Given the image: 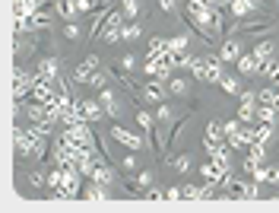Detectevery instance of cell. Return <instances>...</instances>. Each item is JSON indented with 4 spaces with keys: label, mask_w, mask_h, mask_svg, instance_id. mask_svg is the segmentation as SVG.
Masks as SVG:
<instances>
[{
    "label": "cell",
    "mask_w": 279,
    "mask_h": 213,
    "mask_svg": "<svg viewBox=\"0 0 279 213\" xmlns=\"http://www.w3.org/2000/svg\"><path fill=\"white\" fill-rule=\"evenodd\" d=\"M13 140H16V156L19 159H32V163H41V159H45L48 137L35 131V124L32 127H16Z\"/></svg>",
    "instance_id": "obj_1"
},
{
    "label": "cell",
    "mask_w": 279,
    "mask_h": 213,
    "mask_svg": "<svg viewBox=\"0 0 279 213\" xmlns=\"http://www.w3.org/2000/svg\"><path fill=\"white\" fill-rule=\"evenodd\" d=\"M60 140L67 143V147L73 150H89V153H99V147H95V137L89 131V121H76V124H67L64 134H60Z\"/></svg>",
    "instance_id": "obj_2"
},
{
    "label": "cell",
    "mask_w": 279,
    "mask_h": 213,
    "mask_svg": "<svg viewBox=\"0 0 279 213\" xmlns=\"http://www.w3.org/2000/svg\"><path fill=\"white\" fill-rule=\"evenodd\" d=\"M241 51H244V41H241L238 35H232V38H225V41H222V48H219V61H222V64H238Z\"/></svg>",
    "instance_id": "obj_3"
},
{
    "label": "cell",
    "mask_w": 279,
    "mask_h": 213,
    "mask_svg": "<svg viewBox=\"0 0 279 213\" xmlns=\"http://www.w3.org/2000/svg\"><path fill=\"white\" fill-rule=\"evenodd\" d=\"M35 80H38V73H29V70H22V67H16V86H13V96H16V105H22V96L25 92H32L35 86Z\"/></svg>",
    "instance_id": "obj_4"
},
{
    "label": "cell",
    "mask_w": 279,
    "mask_h": 213,
    "mask_svg": "<svg viewBox=\"0 0 279 213\" xmlns=\"http://www.w3.org/2000/svg\"><path fill=\"white\" fill-rule=\"evenodd\" d=\"M111 137H115L121 147H127V150H134V153H140L143 147H149V143H146L143 137H137V134H130V131H124V127H111Z\"/></svg>",
    "instance_id": "obj_5"
},
{
    "label": "cell",
    "mask_w": 279,
    "mask_h": 213,
    "mask_svg": "<svg viewBox=\"0 0 279 213\" xmlns=\"http://www.w3.org/2000/svg\"><path fill=\"white\" fill-rule=\"evenodd\" d=\"M29 96H32L35 102H48V99H54V96H57V92H54V80H51V76H38Z\"/></svg>",
    "instance_id": "obj_6"
},
{
    "label": "cell",
    "mask_w": 279,
    "mask_h": 213,
    "mask_svg": "<svg viewBox=\"0 0 279 213\" xmlns=\"http://www.w3.org/2000/svg\"><path fill=\"white\" fill-rule=\"evenodd\" d=\"M140 102H165V86L162 80H149L140 86Z\"/></svg>",
    "instance_id": "obj_7"
},
{
    "label": "cell",
    "mask_w": 279,
    "mask_h": 213,
    "mask_svg": "<svg viewBox=\"0 0 279 213\" xmlns=\"http://www.w3.org/2000/svg\"><path fill=\"white\" fill-rule=\"evenodd\" d=\"M95 70H99V57L89 54V57H86V61L76 67L73 73H70V80H73V83H89V76H92Z\"/></svg>",
    "instance_id": "obj_8"
},
{
    "label": "cell",
    "mask_w": 279,
    "mask_h": 213,
    "mask_svg": "<svg viewBox=\"0 0 279 213\" xmlns=\"http://www.w3.org/2000/svg\"><path fill=\"white\" fill-rule=\"evenodd\" d=\"M99 102H102V108H105V115H108V118H118V115H121V105H118L115 92H111L108 86L99 89Z\"/></svg>",
    "instance_id": "obj_9"
},
{
    "label": "cell",
    "mask_w": 279,
    "mask_h": 213,
    "mask_svg": "<svg viewBox=\"0 0 279 213\" xmlns=\"http://www.w3.org/2000/svg\"><path fill=\"white\" fill-rule=\"evenodd\" d=\"M264 156H267V147H260V143H251V153H248V159H244V172H254L257 166H264Z\"/></svg>",
    "instance_id": "obj_10"
},
{
    "label": "cell",
    "mask_w": 279,
    "mask_h": 213,
    "mask_svg": "<svg viewBox=\"0 0 279 213\" xmlns=\"http://www.w3.org/2000/svg\"><path fill=\"white\" fill-rule=\"evenodd\" d=\"M222 61H219V54H206V80L203 83H219L222 80Z\"/></svg>",
    "instance_id": "obj_11"
},
{
    "label": "cell",
    "mask_w": 279,
    "mask_h": 213,
    "mask_svg": "<svg viewBox=\"0 0 279 213\" xmlns=\"http://www.w3.org/2000/svg\"><path fill=\"white\" fill-rule=\"evenodd\" d=\"M229 172H232V169H229ZM200 175H203V182H206V185H219V182H222V175H225V169H219V166L213 163V159H209V163H203Z\"/></svg>",
    "instance_id": "obj_12"
},
{
    "label": "cell",
    "mask_w": 279,
    "mask_h": 213,
    "mask_svg": "<svg viewBox=\"0 0 279 213\" xmlns=\"http://www.w3.org/2000/svg\"><path fill=\"white\" fill-rule=\"evenodd\" d=\"M80 105H83L86 121H99V118L105 115V108H102V102H99V99H80Z\"/></svg>",
    "instance_id": "obj_13"
},
{
    "label": "cell",
    "mask_w": 279,
    "mask_h": 213,
    "mask_svg": "<svg viewBox=\"0 0 279 213\" xmlns=\"http://www.w3.org/2000/svg\"><path fill=\"white\" fill-rule=\"evenodd\" d=\"M57 70H60L57 57H41V61H38V76H51V80H57Z\"/></svg>",
    "instance_id": "obj_14"
},
{
    "label": "cell",
    "mask_w": 279,
    "mask_h": 213,
    "mask_svg": "<svg viewBox=\"0 0 279 213\" xmlns=\"http://www.w3.org/2000/svg\"><path fill=\"white\" fill-rule=\"evenodd\" d=\"M38 6H41V0H16V3H13L16 19H19V16H35V13H38Z\"/></svg>",
    "instance_id": "obj_15"
},
{
    "label": "cell",
    "mask_w": 279,
    "mask_h": 213,
    "mask_svg": "<svg viewBox=\"0 0 279 213\" xmlns=\"http://www.w3.org/2000/svg\"><path fill=\"white\" fill-rule=\"evenodd\" d=\"M130 185H134V191H137V198H143V191L149 188V185L155 182L152 178V172H140V175H134V178H127Z\"/></svg>",
    "instance_id": "obj_16"
},
{
    "label": "cell",
    "mask_w": 279,
    "mask_h": 213,
    "mask_svg": "<svg viewBox=\"0 0 279 213\" xmlns=\"http://www.w3.org/2000/svg\"><path fill=\"white\" fill-rule=\"evenodd\" d=\"M238 70L244 73V76H251V73H260V61L254 54H241L238 57Z\"/></svg>",
    "instance_id": "obj_17"
},
{
    "label": "cell",
    "mask_w": 279,
    "mask_h": 213,
    "mask_svg": "<svg viewBox=\"0 0 279 213\" xmlns=\"http://www.w3.org/2000/svg\"><path fill=\"white\" fill-rule=\"evenodd\" d=\"M251 54H254L260 64L273 61V41H270V38H267V41H260V45H254V51H251Z\"/></svg>",
    "instance_id": "obj_18"
},
{
    "label": "cell",
    "mask_w": 279,
    "mask_h": 213,
    "mask_svg": "<svg viewBox=\"0 0 279 213\" xmlns=\"http://www.w3.org/2000/svg\"><path fill=\"white\" fill-rule=\"evenodd\" d=\"M54 10H57L60 16H64L67 22H73V19H76V13H80V10H76V3H73V0H57V3H54Z\"/></svg>",
    "instance_id": "obj_19"
},
{
    "label": "cell",
    "mask_w": 279,
    "mask_h": 213,
    "mask_svg": "<svg viewBox=\"0 0 279 213\" xmlns=\"http://www.w3.org/2000/svg\"><path fill=\"white\" fill-rule=\"evenodd\" d=\"M270 140H273V124H260V127H254V143L267 147Z\"/></svg>",
    "instance_id": "obj_20"
},
{
    "label": "cell",
    "mask_w": 279,
    "mask_h": 213,
    "mask_svg": "<svg viewBox=\"0 0 279 213\" xmlns=\"http://www.w3.org/2000/svg\"><path fill=\"white\" fill-rule=\"evenodd\" d=\"M162 51H168V38H149V45H146V57H159Z\"/></svg>",
    "instance_id": "obj_21"
},
{
    "label": "cell",
    "mask_w": 279,
    "mask_h": 213,
    "mask_svg": "<svg viewBox=\"0 0 279 213\" xmlns=\"http://www.w3.org/2000/svg\"><path fill=\"white\" fill-rule=\"evenodd\" d=\"M276 115H279V108H273V105H257V121H260V124H273Z\"/></svg>",
    "instance_id": "obj_22"
},
{
    "label": "cell",
    "mask_w": 279,
    "mask_h": 213,
    "mask_svg": "<svg viewBox=\"0 0 279 213\" xmlns=\"http://www.w3.org/2000/svg\"><path fill=\"white\" fill-rule=\"evenodd\" d=\"M83 194H86L89 201H108V198H111L108 188H105V185H99V182H92V188H86Z\"/></svg>",
    "instance_id": "obj_23"
},
{
    "label": "cell",
    "mask_w": 279,
    "mask_h": 213,
    "mask_svg": "<svg viewBox=\"0 0 279 213\" xmlns=\"http://www.w3.org/2000/svg\"><path fill=\"white\" fill-rule=\"evenodd\" d=\"M48 169H51V166H41V169H35V172L29 175V185H32V188H45V185H48Z\"/></svg>",
    "instance_id": "obj_24"
},
{
    "label": "cell",
    "mask_w": 279,
    "mask_h": 213,
    "mask_svg": "<svg viewBox=\"0 0 279 213\" xmlns=\"http://www.w3.org/2000/svg\"><path fill=\"white\" fill-rule=\"evenodd\" d=\"M140 35H143V25H140V22H127L124 29H121V38H124V41H137Z\"/></svg>",
    "instance_id": "obj_25"
},
{
    "label": "cell",
    "mask_w": 279,
    "mask_h": 213,
    "mask_svg": "<svg viewBox=\"0 0 279 213\" xmlns=\"http://www.w3.org/2000/svg\"><path fill=\"white\" fill-rule=\"evenodd\" d=\"M190 73H194V80H200V83L206 80V54H203V57H194V61H190Z\"/></svg>",
    "instance_id": "obj_26"
},
{
    "label": "cell",
    "mask_w": 279,
    "mask_h": 213,
    "mask_svg": "<svg viewBox=\"0 0 279 213\" xmlns=\"http://www.w3.org/2000/svg\"><path fill=\"white\" fill-rule=\"evenodd\" d=\"M168 92H171V96H187V80H181V76H168Z\"/></svg>",
    "instance_id": "obj_27"
},
{
    "label": "cell",
    "mask_w": 279,
    "mask_h": 213,
    "mask_svg": "<svg viewBox=\"0 0 279 213\" xmlns=\"http://www.w3.org/2000/svg\"><path fill=\"white\" fill-rule=\"evenodd\" d=\"M165 163H168L171 169H178V172H187V169H190V159H187V153H178V156H168Z\"/></svg>",
    "instance_id": "obj_28"
},
{
    "label": "cell",
    "mask_w": 279,
    "mask_h": 213,
    "mask_svg": "<svg viewBox=\"0 0 279 213\" xmlns=\"http://www.w3.org/2000/svg\"><path fill=\"white\" fill-rule=\"evenodd\" d=\"M206 140H225L222 121H209V124H206Z\"/></svg>",
    "instance_id": "obj_29"
},
{
    "label": "cell",
    "mask_w": 279,
    "mask_h": 213,
    "mask_svg": "<svg viewBox=\"0 0 279 213\" xmlns=\"http://www.w3.org/2000/svg\"><path fill=\"white\" fill-rule=\"evenodd\" d=\"M254 118H257V105H241V108H238V121L251 124Z\"/></svg>",
    "instance_id": "obj_30"
},
{
    "label": "cell",
    "mask_w": 279,
    "mask_h": 213,
    "mask_svg": "<svg viewBox=\"0 0 279 213\" xmlns=\"http://www.w3.org/2000/svg\"><path fill=\"white\" fill-rule=\"evenodd\" d=\"M121 22H124V13H121V10H111L108 19L102 22V32H105V29H115V25H121Z\"/></svg>",
    "instance_id": "obj_31"
},
{
    "label": "cell",
    "mask_w": 279,
    "mask_h": 213,
    "mask_svg": "<svg viewBox=\"0 0 279 213\" xmlns=\"http://www.w3.org/2000/svg\"><path fill=\"white\" fill-rule=\"evenodd\" d=\"M219 86H222V92H229V96L241 92V86H238V80H235V76H222V80H219Z\"/></svg>",
    "instance_id": "obj_32"
},
{
    "label": "cell",
    "mask_w": 279,
    "mask_h": 213,
    "mask_svg": "<svg viewBox=\"0 0 279 213\" xmlns=\"http://www.w3.org/2000/svg\"><path fill=\"white\" fill-rule=\"evenodd\" d=\"M190 61L194 57L184 54V51H171V67H190Z\"/></svg>",
    "instance_id": "obj_33"
},
{
    "label": "cell",
    "mask_w": 279,
    "mask_h": 213,
    "mask_svg": "<svg viewBox=\"0 0 279 213\" xmlns=\"http://www.w3.org/2000/svg\"><path fill=\"white\" fill-rule=\"evenodd\" d=\"M260 73H267L270 80L276 83V80H279V64H276V61H267V64H260Z\"/></svg>",
    "instance_id": "obj_34"
},
{
    "label": "cell",
    "mask_w": 279,
    "mask_h": 213,
    "mask_svg": "<svg viewBox=\"0 0 279 213\" xmlns=\"http://www.w3.org/2000/svg\"><path fill=\"white\" fill-rule=\"evenodd\" d=\"M60 32H64V38H67V41H80V25H76V22H67Z\"/></svg>",
    "instance_id": "obj_35"
},
{
    "label": "cell",
    "mask_w": 279,
    "mask_h": 213,
    "mask_svg": "<svg viewBox=\"0 0 279 213\" xmlns=\"http://www.w3.org/2000/svg\"><path fill=\"white\" fill-rule=\"evenodd\" d=\"M137 10H140V6H137V0H124V6H121V13H124V19H127V22H134Z\"/></svg>",
    "instance_id": "obj_36"
},
{
    "label": "cell",
    "mask_w": 279,
    "mask_h": 213,
    "mask_svg": "<svg viewBox=\"0 0 279 213\" xmlns=\"http://www.w3.org/2000/svg\"><path fill=\"white\" fill-rule=\"evenodd\" d=\"M181 198H184V201H200V198H203V188H194V185H187V188H181Z\"/></svg>",
    "instance_id": "obj_37"
},
{
    "label": "cell",
    "mask_w": 279,
    "mask_h": 213,
    "mask_svg": "<svg viewBox=\"0 0 279 213\" xmlns=\"http://www.w3.org/2000/svg\"><path fill=\"white\" fill-rule=\"evenodd\" d=\"M187 48V35L181 32V35H174V38H168V51H184Z\"/></svg>",
    "instance_id": "obj_38"
},
{
    "label": "cell",
    "mask_w": 279,
    "mask_h": 213,
    "mask_svg": "<svg viewBox=\"0 0 279 213\" xmlns=\"http://www.w3.org/2000/svg\"><path fill=\"white\" fill-rule=\"evenodd\" d=\"M121 29H124V25H115V29H105V45H115V41H121Z\"/></svg>",
    "instance_id": "obj_39"
},
{
    "label": "cell",
    "mask_w": 279,
    "mask_h": 213,
    "mask_svg": "<svg viewBox=\"0 0 279 213\" xmlns=\"http://www.w3.org/2000/svg\"><path fill=\"white\" fill-rule=\"evenodd\" d=\"M238 137H241V140H244V143H248V147H251V143H254V127L241 121V131H238Z\"/></svg>",
    "instance_id": "obj_40"
},
{
    "label": "cell",
    "mask_w": 279,
    "mask_h": 213,
    "mask_svg": "<svg viewBox=\"0 0 279 213\" xmlns=\"http://www.w3.org/2000/svg\"><path fill=\"white\" fill-rule=\"evenodd\" d=\"M105 83H108V76H105L102 70H95V73L89 76V86H95V89H105Z\"/></svg>",
    "instance_id": "obj_41"
},
{
    "label": "cell",
    "mask_w": 279,
    "mask_h": 213,
    "mask_svg": "<svg viewBox=\"0 0 279 213\" xmlns=\"http://www.w3.org/2000/svg\"><path fill=\"white\" fill-rule=\"evenodd\" d=\"M32 19H35V29H45V25L51 22V13H45V10H38V13L32 16Z\"/></svg>",
    "instance_id": "obj_42"
},
{
    "label": "cell",
    "mask_w": 279,
    "mask_h": 213,
    "mask_svg": "<svg viewBox=\"0 0 279 213\" xmlns=\"http://www.w3.org/2000/svg\"><path fill=\"white\" fill-rule=\"evenodd\" d=\"M143 198L146 201H165V191H159V188H152V185H149V188L143 191Z\"/></svg>",
    "instance_id": "obj_43"
},
{
    "label": "cell",
    "mask_w": 279,
    "mask_h": 213,
    "mask_svg": "<svg viewBox=\"0 0 279 213\" xmlns=\"http://www.w3.org/2000/svg\"><path fill=\"white\" fill-rule=\"evenodd\" d=\"M222 127H225V137H232V134H238V131H241V121L235 118V121H225Z\"/></svg>",
    "instance_id": "obj_44"
},
{
    "label": "cell",
    "mask_w": 279,
    "mask_h": 213,
    "mask_svg": "<svg viewBox=\"0 0 279 213\" xmlns=\"http://www.w3.org/2000/svg\"><path fill=\"white\" fill-rule=\"evenodd\" d=\"M251 175H254V182H267V178H270V169H267V166H257Z\"/></svg>",
    "instance_id": "obj_45"
},
{
    "label": "cell",
    "mask_w": 279,
    "mask_h": 213,
    "mask_svg": "<svg viewBox=\"0 0 279 213\" xmlns=\"http://www.w3.org/2000/svg\"><path fill=\"white\" fill-rule=\"evenodd\" d=\"M155 121H171V108H168V105H159V112H155Z\"/></svg>",
    "instance_id": "obj_46"
},
{
    "label": "cell",
    "mask_w": 279,
    "mask_h": 213,
    "mask_svg": "<svg viewBox=\"0 0 279 213\" xmlns=\"http://www.w3.org/2000/svg\"><path fill=\"white\" fill-rule=\"evenodd\" d=\"M121 169H124V172H134V169H137L134 156H124V159H121Z\"/></svg>",
    "instance_id": "obj_47"
},
{
    "label": "cell",
    "mask_w": 279,
    "mask_h": 213,
    "mask_svg": "<svg viewBox=\"0 0 279 213\" xmlns=\"http://www.w3.org/2000/svg\"><path fill=\"white\" fill-rule=\"evenodd\" d=\"M159 3H162L165 13H174V10H178V0H159Z\"/></svg>",
    "instance_id": "obj_48"
},
{
    "label": "cell",
    "mask_w": 279,
    "mask_h": 213,
    "mask_svg": "<svg viewBox=\"0 0 279 213\" xmlns=\"http://www.w3.org/2000/svg\"><path fill=\"white\" fill-rule=\"evenodd\" d=\"M165 201H181V188H168L165 191Z\"/></svg>",
    "instance_id": "obj_49"
},
{
    "label": "cell",
    "mask_w": 279,
    "mask_h": 213,
    "mask_svg": "<svg viewBox=\"0 0 279 213\" xmlns=\"http://www.w3.org/2000/svg\"><path fill=\"white\" fill-rule=\"evenodd\" d=\"M121 70H127V73H130V70H134V57H130V54L124 57V61H121Z\"/></svg>",
    "instance_id": "obj_50"
},
{
    "label": "cell",
    "mask_w": 279,
    "mask_h": 213,
    "mask_svg": "<svg viewBox=\"0 0 279 213\" xmlns=\"http://www.w3.org/2000/svg\"><path fill=\"white\" fill-rule=\"evenodd\" d=\"M267 182H273V185H279V169H270V178Z\"/></svg>",
    "instance_id": "obj_51"
},
{
    "label": "cell",
    "mask_w": 279,
    "mask_h": 213,
    "mask_svg": "<svg viewBox=\"0 0 279 213\" xmlns=\"http://www.w3.org/2000/svg\"><path fill=\"white\" fill-rule=\"evenodd\" d=\"M187 6H209V0H187Z\"/></svg>",
    "instance_id": "obj_52"
},
{
    "label": "cell",
    "mask_w": 279,
    "mask_h": 213,
    "mask_svg": "<svg viewBox=\"0 0 279 213\" xmlns=\"http://www.w3.org/2000/svg\"><path fill=\"white\" fill-rule=\"evenodd\" d=\"M213 6H232V0H209Z\"/></svg>",
    "instance_id": "obj_53"
},
{
    "label": "cell",
    "mask_w": 279,
    "mask_h": 213,
    "mask_svg": "<svg viewBox=\"0 0 279 213\" xmlns=\"http://www.w3.org/2000/svg\"><path fill=\"white\" fill-rule=\"evenodd\" d=\"M276 92H279V80H276Z\"/></svg>",
    "instance_id": "obj_54"
},
{
    "label": "cell",
    "mask_w": 279,
    "mask_h": 213,
    "mask_svg": "<svg viewBox=\"0 0 279 213\" xmlns=\"http://www.w3.org/2000/svg\"><path fill=\"white\" fill-rule=\"evenodd\" d=\"M73 3H76V0H73Z\"/></svg>",
    "instance_id": "obj_55"
}]
</instances>
